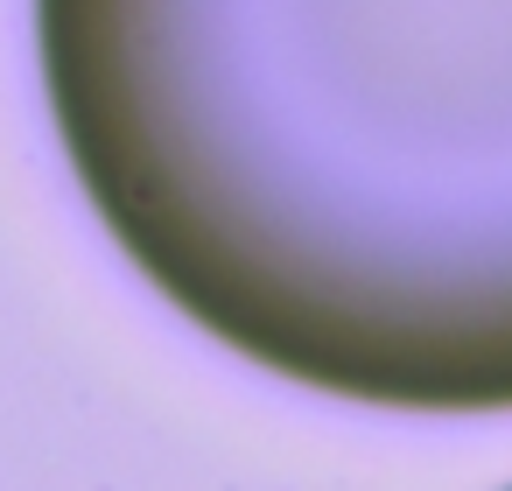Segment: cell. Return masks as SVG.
<instances>
[{"instance_id": "6da1fadb", "label": "cell", "mask_w": 512, "mask_h": 491, "mask_svg": "<svg viewBox=\"0 0 512 491\" xmlns=\"http://www.w3.org/2000/svg\"><path fill=\"white\" fill-rule=\"evenodd\" d=\"M36 57L92 204L204 316L323 148L512 64V0H36Z\"/></svg>"}]
</instances>
